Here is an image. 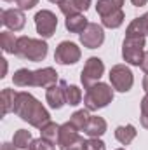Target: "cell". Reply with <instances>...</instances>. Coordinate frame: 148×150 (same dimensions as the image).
<instances>
[{
  "label": "cell",
  "mask_w": 148,
  "mask_h": 150,
  "mask_svg": "<svg viewBox=\"0 0 148 150\" xmlns=\"http://www.w3.org/2000/svg\"><path fill=\"white\" fill-rule=\"evenodd\" d=\"M16 42H18V38L14 37L11 32H2L0 33V47L4 49V52H12L14 54Z\"/></svg>",
  "instance_id": "obj_22"
},
{
  "label": "cell",
  "mask_w": 148,
  "mask_h": 150,
  "mask_svg": "<svg viewBox=\"0 0 148 150\" xmlns=\"http://www.w3.org/2000/svg\"><path fill=\"white\" fill-rule=\"evenodd\" d=\"M136 21H138V26H140V30L145 33V37L148 35V12L145 16H141V18H136Z\"/></svg>",
  "instance_id": "obj_30"
},
{
  "label": "cell",
  "mask_w": 148,
  "mask_h": 150,
  "mask_svg": "<svg viewBox=\"0 0 148 150\" xmlns=\"http://www.w3.org/2000/svg\"><path fill=\"white\" fill-rule=\"evenodd\" d=\"M118 150H122V149H118Z\"/></svg>",
  "instance_id": "obj_38"
},
{
  "label": "cell",
  "mask_w": 148,
  "mask_h": 150,
  "mask_svg": "<svg viewBox=\"0 0 148 150\" xmlns=\"http://www.w3.org/2000/svg\"><path fill=\"white\" fill-rule=\"evenodd\" d=\"M122 5H124V0H98L96 11L101 18H106L117 11H122Z\"/></svg>",
  "instance_id": "obj_15"
},
{
  "label": "cell",
  "mask_w": 148,
  "mask_h": 150,
  "mask_svg": "<svg viewBox=\"0 0 148 150\" xmlns=\"http://www.w3.org/2000/svg\"><path fill=\"white\" fill-rule=\"evenodd\" d=\"M59 9H61V12H63L66 18L75 16V14H80V12L77 11V7H75L73 0H63V2L59 4Z\"/></svg>",
  "instance_id": "obj_25"
},
{
  "label": "cell",
  "mask_w": 148,
  "mask_h": 150,
  "mask_svg": "<svg viewBox=\"0 0 148 150\" xmlns=\"http://www.w3.org/2000/svg\"><path fill=\"white\" fill-rule=\"evenodd\" d=\"M14 54L23 59H28V61H42L47 56V44L44 40H37V38L19 37L16 42Z\"/></svg>",
  "instance_id": "obj_3"
},
{
  "label": "cell",
  "mask_w": 148,
  "mask_h": 150,
  "mask_svg": "<svg viewBox=\"0 0 148 150\" xmlns=\"http://www.w3.org/2000/svg\"><path fill=\"white\" fill-rule=\"evenodd\" d=\"M14 84L19 87H26V86H37V87H49L52 84H56L58 74L54 68H42V70H28V68H21L18 70L12 77Z\"/></svg>",
  "instance_id": "obj_2"
},
{
  "label": "cell",
  "mask_w": 148,
  "mask_h": 150,
  "mask_svg": "<svg viewBox=\"0 0 148 150\" xmlns=\"http://www.w3.org/2000/svg\"><path fill=\"white\" fill-rule=\"evenodd\" d=\"M105 40V33H103V28L96 23H89L87 28L80 33V42L89 47V49H96L103 44Z\"/></svg>",
  "instance_id": "obj_11"
},
{
  "label": "cell",
  "mask_w": 148,
  "mask_h": 150,
  "mask_svg": "<svg viewBox=\"0 0 148 150\" xmlns=\"http://www.w3.org/2000/svg\"><path fill=\"white\" fill-rule=\"evenodd\" d=\"M106 131V122L103 117H89V122L84 129V133L89 138H99L101 134H105Z\"/></svg>",
  "instance_id": "obj_14"
},
{
  "label": "cell",
  "mask_w": 148,
  "mask_h": 150,
  "mask_svg": "<svg viewBox=\"0 0 148 150\" xmlns=\"http://www.w3.org/2000/svg\"><path fill=\"white\" fill-rule=\"evenodd\" d=\"M0 61H2V75H0V77H4L5 72H7V61H5V59H0Z\"/></svg>",
  "instance_id": "obj_34"
},
{
  "label": "cell",
  "mask_w": 148,
  "mask_h": 150,
  "mask_svg": "<svg viewBox=\"0 0 148 150\" xmlns=\"http://www.w3.org/2000/svg\"><path fill=\"white\" fill-rule=\"evenodd\" d=\"M2 150H16V149H14V145H11V143H4V145H2Z\"/></svg>",
  "instance_id": "obj_35"
},
{
  "label": "cell",
  "mask_w": 148,
  "mask_h": 150,
  "mask_svg": "<svg viewBox=\"0 0 148 150\" xmlns=\"http://www.w3.org/2000/svg\"><path fill=\"white\" fill-rule=\"evenodd\" d=\"M16 96L18 93L12 89H4L0 98H2V115H7L11 110H14V103H16Z\"/></svg>",
  "instance_id": "obj_19"
},
{
  "label": "cell",
  "mask_w": 148,
  "mask_h": 150,
  "mask_svg": "<svg viewBox=\"0 0 148 150\" xmlns=\"http://www.w3.org/2000/svg\"><path fill=\"white\" fill-rule=\"evenodd\" d=\"M35 26L40 37L49 38L54 35L56 26H58V19L51 11H40L35 14Z\"/></svg>",
  "instance_id": "obj_9"
},
{
  "label": "cell",
  "mask_w": 148,
  "mask_h": 150,
  "mask_svg": "<svg viewBox=\"0 0 148 150\" xmlns=\"http://www.w3.org/2000/svg\"><path fill=\"white\" fill-rule=\"evenodd\" d=\"M45 98H47V103H49L52 108H61V107L66 103V100H65V91H63V86H61V84H59V86H56V84L49 86L47 91H45Z\"/></svg>",
  "instance_id": "obj_13"
},
{
  "label": "cell",
  "mask_w": 148,
  "mask_h": 150,
  "mask_svg": "<svg viewBox=\"0 0 148 150\" xmlns=\"http://www.w3.org/2000/svg\"><path fill=\"white\" fill-rule=\"evenodd\" d=\"M143 89L147 91V94H148V74H147V77H145V80H143Z\"/></svg>",
  "instance_id": "obj_36"
},
{
  "label": "cell",
  "mask_w": 148,
  "mask_h": 150,
  "mask_svg": "<svg viewBox=\"0 0 148 150\" xmlns=\"http://www.w3.org/2000/svg\"><path fill=\"white\" fill-rule=\"evenodd\" d=\"M115 138L122 143V145H129L134 138H136V129L134 126L127 124V126H118L115 129Z\"/></svg>",
  "instance_id": "obj_17"
},
{
  "label": "cell",
  "mask_w": 148,
  "mask_h": 150,
  "mask_svg": "<svg viewBox=\"0 0 148 150\" xmlns=\"http://www.w3.org/2000/svg\"><path fill=\"white\" fill-rule=\"evenodd\" d=\"M111 100H113V91L108 84L103 82H96L94 86H91L84 96V103L87 110H99L111 103Z\"/></svg>",
  "instance_id": "obj_5"
},
{
  "label": "cell",
  "mask_w": 148,
  "mask_h": 150,
  "mask_svg": "<svg viewBox=\"0 0 148 150\" xmlns=\"http://www.w3.org/2000/svg\"><path fill=\"white\" fill-rule=\"evenodd\" d=\"M28 143H32V133L26 131V129H19V131L14 134V147H18V149H26V147H30Z\"/></svg>",
  "instance_id": "obj_23"
},
{
  "label": "cell",
  "mask_w": 148,
  "mask_h": 150,
  "mask_svg": "<svg viewBox=\"0 0 148 150\" xmlns=\"http://www.w3.org/2000/svg\"><path fill=\"white\" fill-rule=\"evenodd\" d=\"M141 124H143V127L148 129V94L141 101Z\"/></svg>",
  "instance_id": "obj_28"
},
{
  "label": "cell",
  "mask_w": 148,
  "mask_h": 150,
  "mask_svg": "<svg viewBox=\"0 0 148 150\" xmlns=\"http://www.w3.org/2000/svg\"><path fill=\"white\" fill-rule=\"evenodd\" d=\"M12 112L18 113L23 120H26L28 124H32L33 127H38V129H42L47 122H51L49 112L42 107L40 101H37L28 93H18Z\"/></svg>",
  "instance_id": "obj_1"
},
{
  "label": "cell",
  "mask_w": 148,
  "mask_h": 150,
  "mask_svg": "<svg viewBox=\"0 0 148 150\" xmlns=\"http://www.w3.org/2000/svg\"><path fill=\"white\" fill-rule=\"evenodd\" d=\"M131 2H132V5H136V7H143L148 0H131Z\"/></svg>",
  "instance_id": "obj_33"
},
{
  "label": "cell",
  "mask_w": 148,
  "mask_h": 150,
  "mask_svg": "<svg viewBox=\"0 0 148 150\" xmlns=\"http://www.w3.org/2000/svg\"><path fill=\"white\" fill-rule=\"evenodd\" d=\"M5 2H16L19 5V9H32L37 5L38 0H5Z\"/></svg>",
  "instance_id": "obj_29"
},
{
  "label": "cell",
  "mask_w": 148,
  "mask_h": 150,
  "mask_svg": "<svg viewBox=\"0 0 148 150\" xmlns=\"http://www.w3.org/2000/svg\"><path fill=\"white\" fill-rule=\"evenodd\" d=\"M141 68H143V72L148 74V51L145 52V56H143V61H141Z\"/></svg>",
  "instance_id": "obj_32"
},
{
  "label": "cell",
  "mask_w": 148,
  "mask_h": 150,
  "mask_svg": "<svg viewBox=\"0 0 148 150\" xmlns=\"http://www.w3.org/2000/svg\"><path fill=\"white\" fill-rule=\"evenodd\" d=\"M54 59L59 65H73L80 59V49L73 42H61L54 52Z\"/></svg>",
  "instance_id": "obj_10"
},
{
  "label": "cell",
  "mask_w": 148,
  "mask_h": 150,
  "mask_svg": "<svg viewBox=\"0 0 148 150\" xmlns=\"http://www.w3.org/2000/svg\"><path fill=\"white\" fill-rule=\"evenodd\" d=\"M84 150H105V143L101 140H98V138H91V140L85 142Z\"/></svg>",
  "instance_id": "obj_27"
},
{
  "label": "cell",
  "mask_w": 148,
  "mask_h": 150,
  "mask_svg": "<svg viewBox=\"0 0 148 150\" xmlns=\"http://www.w3.org/2000/svg\"><path fill=\"white\" fill-rule=\"evenodd\" d=\"M110 80L111 86L120 93H127L132 87V82H134L132 72L125 65H115L110 70Z\"/></svg>",
  "instance_id": "obj_7"
},
{
  "label": "cell",
  "mask_w": 148,
  "mask_h": 150,
  "mask_svg": "<svg viewBox=\"0 0 148 150\" xmlns=\"http://www.w3.org/2000/svg\"><path fill=\"white\" fill-rule=\"evenodd\" d=\"M89 112L87 110H78V112H75L72 115V119H70V124L73 126L75 129H78V131H84L85 129V126H87V122H89Z\"/></svg>",
  "instance_id": "obj_21"
},
{
  "label": "cell",
  "mask_w": 148,
  "mask_h": 150,
  "mask_svg": "<svg viewBox=\"0 0 148 150\" xmlns=\"http://www.w3.org/2000/svg\"><path fill=\"white\" fill-rule=\"evenodd\" d=\"M51 2H54V4H61L63 0H51Z\"/></svg>",
  "instance_id": "obj_37"
},
{
  "label": "cell",
  "mask_w": 148,
  "mask_h": 150,
  "mask_svg": "<svg viewBox=\"0 0 148 150\" xmlns=\"http://www.w3.org/2000/svg\"><path fill=\"white\" fill-rule=\"evenodd\" d=\"M59 84L63 86V91H65V100H66V103H68V105L75 107V105H78V103L82 101V91H80L77 86H68L65 80H61Z\"/></svg>",
  "instance_id": "obj_16"
},
{
  "label": "cell",
  "mask_w": 148,
  "mask_h": 150,
  "mask_svg": "<svg viewBox=\"0 0 148 150\" xmlns=\"http://www.w3.org/2000/svg\"><path fill=\"white\" fill-rule=\"evenodd\" d=\"M30 150H54V145L45 138H38V140H32Z\"/></svg>",
  "instance_id": "obj_26"
},
{
  "label": "cell",
  "mask_w": 148,
  "mask_h": 150,
  "mask_svg": "<svg viewBox=\"0 0 148 150\" xmlns=\"http://www.w3.org/2000/svg\"><path fill=\"white\" fill-rule=\"evenodd\" d=\"M59 127L61 126H58L56 122H47L42 129H40V134H42V138H45V140H49L51 143H58V136H59Z\"/></svg>",
  "instance_id": "obj_20"
},
{
  "label": "cell",
  "mask_w": 148,
  "mask_h": 150,
  "mask_svg": "<svg viewBox=\"0 0 148 150\" xmlns=\"http://www.w3.org/2000/svg\"><path fill=\"white\" fill-rule=\"evenodd\" d=\"M143 47H145V35L136 33V32H125V40L122 45V56L127 63L140 67L143 61Z\"/></svg>",
  "instance_id": "obj_4"
},
{
  "label": "cell",
  "mask_w": 148,
  "mask_h": 150,
  "mask_svg": "<svg viewBox=\"0 0 148 150\" xmlns=\"http://www.w3.org/2000/svg\"><path fill=\"white\" fill-rule=\"evenodd\" d=\"M89 21L87 18H84L82 14H75V16H70L66 18V28L72 32V33H82L85 28H87Z\"/></svg>",
  "instance_id": "obj_18"
},
{
  "label": "cell",
  "mask_w": 148,
  "mask_h": 150,
  "mask_svg": "<svg viewBox=\"0 0 148 150\" xmlns=\"http://www.w3.org/2000/svg\"><path fill=\"white\" fill-rule=\"evenodd\" d=\"M26 23V18L23 14L21 9H5L2 11V25H5L7 28L19 32Z\"/></svg>",
  "instance_id": "obj_12"
},
{
  "label": "cell",
  "mask_w": 148,
  "mask_h": 150,
  "mask_svg": "<svg viewBox=\"0 0 148 150\" xmlns=\"http://www.w3.org/2000/svg\"><path fill=\"white\" fill-rule=\"evenodd\" d=\"M73 4H75V7H77V11L82 12V11H87L89 9L91 0H73Z\"/></svg>",
  "instance_id": "obj_31"
},
{
  "label": "cell",
  "mask_w": 148,
  "mask_h": 150,
  "mask_svg": "<svg viewBox=\"0 0 148 150\" xmlns=\"http://www.w3.org/2000/svg\"><path fill=\"white\" fill-rule=\"evenodd\" d=\"M103 72H105L103 61H101L99 58H89L87 63H85V67H84V70H82V77H80L84 87L89 89L91 86H94V84L101 79Z\"/></svg>",
  "instance_id": "obj_8"
},
{
  "label": "cell",
  "mask_w": 148,
  "mask_h": 150,
  "mask_svg": "<svg viewBox=\"0 0 148 150\" xmlns=\"http://www.w3.org/2000/svg\"><path fill=\"white\" fill-rule=\"evenodd\" d=\"M58 145H59L61 150H84L85 142L78 134V129H75L70 122H66L59 127Z\"/></svg>",
  "instance_id": "obj_6"
},
{
  "label": "cell",
  "mask_w": 148,
  "mask_h": 150,
  "mask_svg": "<svg viewBox=\"0 0 148 150\" xmlns=\"http://www.w3.org/2000/svg\"><path fill=\"white\" fill-rule=\"evenodd\" d=\"M101 21H103V25L106 28H118L124 23V12L117 11V12H113L110 16H106V18H101Z\"/></svg>",
  "instance_id": "obj_24"
}]
</instances>
